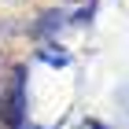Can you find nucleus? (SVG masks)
I'll use <instances>...</instances> for the list:
<instances>
[{"label": "nucleus", "mask_w": 129, "mask_h": 129, "mask_svg": "<svg viewBox=\"0 0 129 129\" xmlns=\"http://www.w3.org/2000/svg\"><path fill=\"white\" fill-rule=\"evenodd\" d=\"M19 100H22V85H15L8 92V107H4V122L8 125H19Z\"/></svg>", "instance_id": "nucleus-1"}]
</instances>
